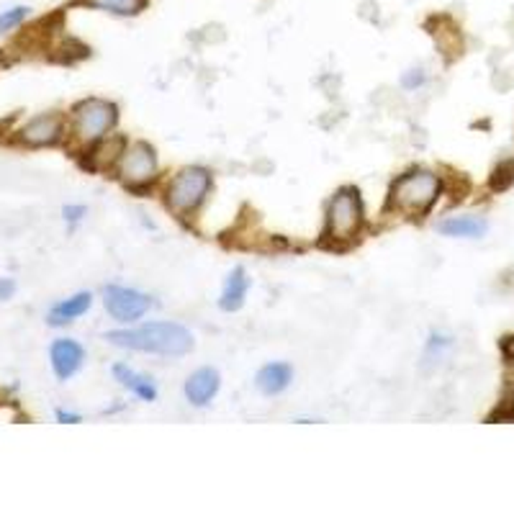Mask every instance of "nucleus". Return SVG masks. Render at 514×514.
<instances>
[{
    "label": "nucleus",
    "instance_id": "obj_4",
    "mask_svg": "<svg viewBox=\"0 0 514 514\" xmlns=\"http://www.w3.org/2000/svg\"><path fill=\"white\" fill-rule=\"evenodd\" d=\"M211 172L201 165H191L183 168L180 172H175L170 178V183L165 186V203L172 214L178 216H191L211 193Z\"/></svg>",
    "mask_w": 514,
    "mask_h": 514
},
{
    "label": "nucleus",
    "instance_id": "obj_13",
    "mask_svg": "<svg viewBox=\"0 0 514 514\" xmlns=\"http://www.w3.org/2000/svg\"><path fill=\"white\" fill-rule=\"evenodd\" d=\"M90 306H93V294H90V291H80V294H75V296H70V299L54 303V306L49 309V317H46V319H49L52 327H62V324H70V321H75L78 317H83Z\"/></svg>",
    "mask_w": 514,
    "mask_h": 514
},
{
    "label": "nucleus",
    "instance_id": "obj_3",
    "mask_svg": "<svg viewBox=\"0 0 514 514\" xmlns=\"http://www.w3.org/2000/svg\"><path fill=\"white\" fill-rule=\"evenodd\" d=\"M363 198L355 186H344L332 195L327 209V229L324 236L335 245H350L355 242L363 229Z\"/></svg>",
    "mask_w": 514,
    "mask_h": 514
},
{
    "label": "nucleus",
    "instance_id": "obj_20",
    "mask_svg": "<svg viewBox=\"0 0 514 514\" xmlns=\"http://www.w3.org/2000/svg\"><path fill=\"white\" fill-rule=\"evenodd\" d=\"M402 86L407 87V90H414V87L425 86V72H422V70H409L407 75L402 78Z\"/></svg>",
    "mask_w": 514,
    "mask_h": 514
},
{
    "label": "nucleus",
    "instance_id": "obj_10",
    "mask_svg": "<svg viewBox=\"0 0 514 514\" xmlns=\"http://www.w3.org/2000/svg\"><path fill=\"white\" fill-rule=\"evenodd\" d=\"M62 137V119L57 113H46V116H37L34 121H29L21 128V139L29 147H46L60 142Z\"/></svg>",
    "mask_w": 514,
    "mask_h": 514
},
{
    "label": "nucleus",
    "instance_id": "obj_12",
    "mask_svg": "<svg viewBox=\"0 0 514 514\" xmlns=\"http://www.w3.org/2000/svg\"><path fill=\"white\" fill-rule=\"evenodd\" d=\"M247 291H250V278H247V270L242 265H236L235 270L227 276L224 280V288H221V296H219V309L221 311H236L245 306L247 299Z\"/></svg>",
    "mask_w": 514,
    "mask_h": 514
},
{
    "label": "nucleus",
    "instance_id": "obj_24",
    "mask_svg": "<svg viewBox=\"0 0 514 514\" xmlns=\"http://www.w3.org/2000/svg\"><path fill=\"white\" fill-rule=\"evenodd\" d=\"M57 419L64 422V425H78V422H83V417H80V414H72V411H64V409L57 411Z\"/></svg>",
    "mask_w": 514,
    "mask_h": 514
},
{
    "label": "nucleus",
    "instance_id": "obj_8",
    "mask_svg": "<svg viewBox=\"0 0 514 514\" xmlns=\"http://www.w3.org/2000/svg\"><path fill=\"white\" fill-rule=\"evenodd\" d=\"M49 361H52V370L60 381L72 378L83 363H86V350L83 344L75 340H54L49 347Z\"/></svg>",
    "mask_w": 514,
    "mask_h": 514
},
{
    "label": "nucleus",
    "instance_id": "obj_9",
    "mask_svg": "<svg viewBox=\"0 0 514 514\" xmlns=\"http://www.w3.org/2000/svg\"><path fill=\"white\" fill-rule=\"evenodd\" d=\"M219 386H221V378H219L216 368H198L195 373L188 376V381L183 386V394H186L191 407L201 409L211 404V399L219 394Z\"/></svg>",
    "mask_w": 514,
    "mask_h": 514
},
{
    "label": "nucleus",
    "instance_id": "obj_23",
    "mask_svg": "<svg viewBox=\"0 0 514 514\" xmlns=\"http://www.w3.org/2000/svg\"><path fill=\"white\" fill-rule=\"evenodd\" d=\"M502 352H504L507 363H514V335H510V337L502 340Z\"/></svg>",
    "mask_w": 514,
    "mask_h": 514
},
{
    "label": "nucleus",
    "instance_id": "obj_22",
    "mask_svg": "<svg viewBox=\"0 0 514 514\" xmlns=\"http://www.w3.org/2000/svg\"><path fill=\"white\" fill-rule=\"evenodd\" d=\"M16 291V283L11 278H0V301H8Z\"/></svg>",
    "mask_w": 514,
    "mask_h": 514
},
{
    "label": "nucleus",
    "instance_id": "obj_11",
    "mask_svg": "<svg viewBox=\"0 0 514 514\" xmlns=\"http://www.w3.org/2000/svg\"><path fill=\"white\" fill-rule=\"evenodd\" d=\"M294 381V368L288 363H268L265 368H260V373L255 376L257 391L262 396H278L283 394Z\"/></svg>",
    "mask_w": 514,
    "mask_h": 514
},
{
    "label": "nucleus",
    "instance_id": "obj_19",
    "mask_svg": "<svg viewBox=\"0 0 514 514\" xmlns=\"http://www.w3.org/2000/svg\"><path fill=\"white\" fill-rule=\"evenodd\" d=\"M514 183V160L510 162H502L492 175V188L493 191H504V188H510Z\"/></svg>",
    "mask_w": 514,
    "mask_h": 514
},
{
    "label": "nucleus",
    "instance_id": "obj_14",
    "mask_svg": "<svg viewBox=\"0 0 514 514\" xmlns=\"http://www.w3.org/2000/svg\"><path fill=\"white\" fill-rule=\"evenodd\" d=\"M489 224L481 216H448L445 221L437 224V232L445 236H458V239H478L486 235Z\"/></svg>",
    "mask_w": 514,
    "mask_h": 514
},
{
    "label": "nucleus",
    "instance_id": "obj_1",
    "mask_svg": "<svg viewBox=\"0 0 514 514\" xmlns=\"http://www.w3.org/2000/svg\"><path fill=\"white\" fill-rule=\"evenodd\" d=\"M106 340L124 350L150 352L162 358H183L193 350V332L180 321H150L134 329H113Z\"/></svg>",
    "mask_w": 514,
    "mask_h": 514
},
{
    "label": "nucleus",
    "instance_id": "obj_16",
    "mask_svg": "<svg viewBox=\"0 0 514 514\" xmlns=\"http://www.w3.org/2000/svg\"><path fill=\"white\" fill-rule=\"evenodd\" d=\"M80 5L93 8V11H104L111 16H121V19H131V16H139L150 0H78Z\"/></svg>",
    "mask_w": 514,
    "mask_h": 514
},
{
    "label": "nucleus",
    "instance_id": "obj_7",
    "mask_svg": "<svg viewBox=\"0 0 514 514\" xmlns=\"http://www.w3.org/2000/svg\"><path fill=\"white\" fill-rule=\"evenodd\" d=\"M108 314L119 324H131L142 319L152 309V296L139 291V288H127V286H108L104 294Z\"/></svg>",
    "mask_w": 514,
    "mask_h": 514
},
{
    "label": "nucleus",
    "instance_id": "obj_17",
    "mask_svg": "<svg viewBox=\"0 0 514 514\" xmlns=\"http://www.w3.org/2000/svg\"><path fill=\"white\" fill-rule=\"evenodd\" d=\"M450 347H452V340L445 337V335H437V332H432L427 340V347H425V358H422V365L425 368H435V365H440L445 361V355L450 352Z\"/></svg>",
    "mask_w": 514,
    "mask_h": 514
},
{
    "label": "nucleus",
    "instance_id": "obj_21",
    "mask_svg": "<svg viewBox=\"0 0 514 514\" xmlns=\"http://www.w3.org/2000/svg\"><path fill=\"white\" fill-rule=\"evenodd\" d=\"M87 214L86 206H64V219L75 227L78 221H83V216Z\"/></svg>",
    "mask_w": 514,
    "mask_h": 514
},
{
    "label": "nucleus",
    "instance_id": "obj_18",
    "mask_svg": "<svg viewBox=\"0 0 514 514\" xmlns=\"http://www.w3.org/2000/svg\"><path fill=\"white\" fill-rule=\"evenodd\" d=\"M29 13H31V8H26V5H16V8L3 11V13H0V34L19 29V26L29 19Z\"/></svg>",
    "mask_w": 514,
    "mask_h": 514
},
{
    "label": "nucleus",
    "instance_id": "obj_15",
    "mask_svg": "<svg viewBox=\"0 0 514 514\" xmlns=\"http://www.w3.org/2000/svg\"><path fill=\"white\" fill-rule=\"evenodd\" d=\"M113 378L142 402H154L157 399V386H154L150 376H142L128 365H113Z\"/></svg>",
    "mask_w": 514,
    "mask_h": 514
},
{
    "label": "nucleus",
    "instance_id": "obj_6",
    "mask_svg": "<svg viewBox=\"0 0 514 514\" xmlns=\"http://www.w3.org/2000/svg\"><path fill=\"white\" fill-rule=\"evenodd\" d=\"M119 178L127 183L128 188H142L150 186L152 180L157 178V154L154 147L147 142H134L127 145L121 157H119Z\"/></svg>",
    "mask_w": 514,
    "mask_h": 514
},
{
    "label": "nucleus",
    "instance_id": "obj_5",
    "mask_svg": "<svg viewBox=\"0 0 514 514\" xmlns=\"http://www.w3.org/2000/svg\"><path fill=\"white\" fill-rule=\"evenodd\" d=\"M119 111L111 101L87 98L72 111V134L80 145H98L111 128L116 127Z\"/></svg>",
    "mask_w": 514,
    "mask_h": 514
},
{
    "label": "nucleus",
    "instance_id": "obj_2",
    "mask_svg": "<svg viewBox=\"0 0 514 514\" xmlns=\"http://www.w3.org/2000/svg\"><path fill=\"white\" fill-rule=\"evenodd\" d=\"M443 193V178L437 172L414 168L394 180L388 193V209L409 219H422L432 211Z\"/></svg>",
    "mask_w": 514,
    "mask_h": 514
}]
</instances>
